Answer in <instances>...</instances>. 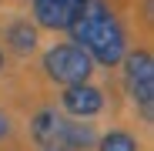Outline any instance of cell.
Here are the masks:
<instances>
[{
    "instance_id": "6da1fadb",
    "label": "cell",
    "mask_w": 154,
    "mask_h": 151,
    "mask_svg": "<svg viewBox=\"0 0 154 151\" xmlns=\"http://www.w3.org/2000/svg\"><path fill=\"white\" fill-rule=\"evenodd\" d=\"M70 40H77L94 64L100 67H121L124 54H127V37H124V27L121 20L114 17V10L104 4V0H87V4L81 7V14H77L70 20L67 27Z\"/></svg>"
},
{
    "instance_id": "7a4b0ae2",
    "label": "cell",
    "mask_w": 154,
    "mask_h": 151,
    "mask_svg": "<svg viewBox=\"0 0 154 151\" xmlns=\"http://www.w3.org/2000/svg\"><path fill=\"white\" fill-rule=\"evenodd\" d=\"M40 67H44L47 77L54 81V84H60V87L91 81V74H94V61H91V54H87V50L77 44V40L54 44L50 50H44Z\"/></svg>"
},
{
    "instance_id": "3957f363",
    "label": "cell",
    "mask_w": 154,
    "mask_h": 151,
    "mask_svg": "<svg viewBox=\"0 0 154 151\" xmlns=\"http://www.w3.org/2000/svg\"><path fill=\"white\" fill-rule=\"evenodd\" d=\"M124 91L127 97L141 108L144 121H151V108H154V57L147 47H137V50H127L124 61Z\"/></svg>"
},
{
    "instance_id": "277c9868",
    "label": "cell",
    "mask_w": 154,
    "mask_h": 151,
    "mask_svg": "<svg viewBox=\"0 0 154 151\" xmlns=\"http://www.w3.org/2000/svg\"><path fill=\"white\" fill-rule=\"evenodd\" d=\"M60 111L67 118H97L104 111V91L94 87L91 81L67 84L60 91Z\"/></svg>"
},
{
    "instance_id": "5b68a950",
    "label": "cell",
    "mask_w": 154,
    "mask_h": 151,
    "mask_svg": "<svg viewBox=\"0 0 154 151\" xmlns=\"http://www.w3.org/2000/svg\"><path fill=\"white\" fill-rule=\"evenodd\" d=\"M87 0H30V10H34V24L37 30H67L70 20L81 14V7Z\"/></svg>"
},
{
    "instance_id": "8992f818",
    "label": "cell",
    "mask_w": 154,
    "mask_h": 151,
    "mask_svg": "<svg viewBox=\"0 0 154 151\" xmlns=\"http://www.w3.org/2000/svg\"><path fill=\"white\" fill-rule=\"evenodd\" d=\"M4 44L14 50L17 57H30L37 50V24L30 17H10L4 24Z\"/></svg>"
},
{
    "instance_id": "52a82bcc",
    "label": "cell",
    "mask_w": 154,
    "mask_h": 151,
    "mask_svg": "<svg viewBox=\"0 0 154 151\" xmlns=\"http://www.w3.org/2000/svg\"><path fill=\"white\" fill-rule=\"evenodd\" d=\"M60 124H64V114H57V108H40L30 118V138H34V144L37 148L57 144L60 141Z\"/></svg>"
},
{
    "instance_id": "ba28073f",
    "label": "cell",
    "mask_w": 154,
    "mask_h": 151,
    "mask_svg": "<svg viewBox=\"0 0 154 151\" xmlns=\"http://www.w3.org/2000/svg\"><path fill=\"white\" fill-rule=\"evenodd\" d=\"M94 151H141V144H137V138H134L131 131H124V128H111L107 134L97 138Z\"/></svg>"
},
{
    "instance_id": "9c48e42d",
    "label": "cell",
    "mask_w": 154,
    "mask_h": 151,
    "mask_svg": "<svg viewBox=\"0 0 154 151\" xmlns=\"http://www.w3.org/2000/svg\"><path fill=\"white\" fill-rule=\"evenodd\" d=\"M10 134H14V121H10V114L4 108H0V141H7Z\"/></svg>"
},
{
    "instance_id": "30bf717a",
    "label": "cell",
    "mask_w": 154,
    "mask_h": 151,
    "mask_svg": "<svg viewBox=\"0 0 154 151\" xmlns=\"http://www.w3.org/2000/svg\"><path fill=\"white\" fill-rule=\"evenodd\" d=\"M4 71H7V50L0 47V74H4Z\"/></svg>"
}]
</instances>
